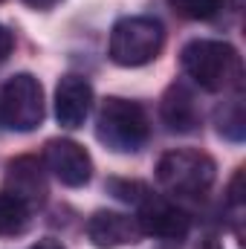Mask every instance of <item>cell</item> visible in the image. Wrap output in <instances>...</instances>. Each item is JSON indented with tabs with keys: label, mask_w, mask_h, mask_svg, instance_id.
<instances>
[{
	"label": "cell",
	"mask_w": 246,
	"mask_h": 249,
	"mask_svg": "<svg viewBox=\"0 0 246 249\" xmlns=\"http://www.w3.org/2000/svg\"><path fill=\"white\" fill-rule=\"evenodd\" d=\"M180 61H183L185 75L209 93H226L238 87L244 78L241 55L226 41H209V38L191 41L183 47Z\"/></svg>",
	"instance_id": "cell-1"
},
{
	"label": "cell",
	"mask_w": 246,
	"mask_h": 249,
	"mask_svg": "<svg viewBox=\"0 0 246 249\" xmlns=\"http://www.w3.org/2000/svg\"><path fill=\"white\" fill-rule=\"evenodd\" d=\"M151 133V122L142 105L119 96H107L96 116V139L113 154H136Z\"/></svg>",
	"instance_id": "cell-2"
},
{
	"label": "cell",
	"mask_w": 246,
	"mask_h": 249,
	"mask_svg": "<svg viewBox=\"0 0 246 249\" xmlns=\"http://www.w3.org/2000/svg\"><path fill=\"white\" fill-rule=\"evenodd\" d=\"M217 177V165L209 154L191 151V148H177L159 157L157 162V180L159 186L180 197H197L206 194Z\"/></svg>",
	"instance_id": "cell-3"
},
{
	"label": "cell",
	"mask_w": 246,
	"mask_h": 249,
	"mask_svg": "<svg viewBox=\"0 0 246 249\" xmlns=\"http://www.w3.org/2000/svg\"><path fill=\"white\" fill-rule=\"evenodd\" d=\"M165 44L162 23L154 18H122L110 32V61L119 67H145Z\"/></svg>",
	"instance_id": "cell-4"
},
{
	"label": "cell",
	"mask_w": 246,
	"mask_h": 249,
	"mask_svg": "<svg viewBox=\"0 0 246 249\" xmlns=\"http://www.w3.org/2000/svg\"><path fill=\"white\" fill-rule=\"evenodd\" d=\"M44 122V90L29 72L12 75L0 90V124L9 130H35Z\"/></svg>",
	"instance_id": "cell-5"
},
{
	"label": "cell",
	"mask_w": 246,
	"mask_h": 249,
	"mask_svg": "<svg viewBox=\"0 0 246 249\" xmlns=\"http://www.w3.org/2000/svg\"><path fill=\"white\" fill-rule=\"evenodd\" d=\"M136 206H139V217L136 220L142 226V235H151V238H159V241H168V244L185 241V235L191 229V217L180 206H174L171 200L157 197L151 191Z\"/></svg>",
	"instance_id": "cell-6"
},
{
	"label": "cell",
	"mask_w": 246,
	"mask_h": 249,
	"mask_svg": "<svg viewBox=\"0 0 246 249\" xmlns=\"http://www.w3.org/2000/svg\"><path fill=\"white\" fill-rule=\"evenodd\" d=\"M44 165L53 171L55 180L70 188H81L93 177V160L90 154L72 142V139H50L44 145Z\"/></svg>",
	"instance_id": "cell-7"
},
{
	"label": "cell",
	"mask_w": 246,
	"mask_h": 249,
	"mask_svg": "<svg viewBox=\"0 0 246 249\" xmlns=\"http://www.w3.org/2000/svg\"><path fill=\"white\" fill-rule=\"evenodd\" d=\"M87 238L96 249H119L136 244L142 238V226L130 214L102 209L87 220Z\"/></svg>",
	"instance_id": "cell-8"
},
{
	"label": "cell",
	"mask_w": 246,
	"mask_h": 249,
	"mask_svg": "<svg viewBox=\"0 0 246 249\" xmlns=\"http://www.w3.org/2000/svg\"><path fill=\"white\" fill-rule=\"evenodd\" d=\"M93 107V87L81 75H64L55 87V119L61 127H81Z\"/></svg>",
	"instance_id": "cell-9"
},
{
	"label": "cell",
	"mask_w": 246,
	"mask_h": 249,
	"mask_svg": "<svg viewBox=\"0 0 246 249\" xmlns=\"http://www.w3.org/2000/svg\"><path fill=\"white\" fill-rule=\"evenodd\" d=\"M6 194L23 200L29 209L41 206L47 200V180L44 168L35 157H18L6 168Z\"/></svg>",
	"instance_id": "cell-10"
},
{
	"label": "cell",
	"mask_w": 246,
	"mask_h": 249,
	"mask_svg": "<svg viewBox=\"0 0 246 249\" xmlns=\"http://www.w3.org/2000/svg\"><path fill=\"white\" fill-rule=\"evenodd\" d=\"M159 116H162V124L171 133H191V130H197V124H200V107H197L194 93L185 84H171L165 90V96H162Z\"/></svg>",
	"instance_id": "cell-11"
},
{
	"label": "cell",
	"mask_w": 246,
	"mask_h": 249,
	"mask_svg": "<svg viewBox=\"0 0 246 249\" xmlns=\"http://www.w3.org/2000/svg\"><path fill=\"white\" fill-rule=\"evenodd\" d=\"M29 214L32 209L12 197V194H0V238H15V235H23L26 226H29Z\"/></svg>",
	"instance_id": "cell-12"
},
{
	"label": "cell",
	"mask_w": 246,
	"mask_h": 249,
	"mask_svg": "<svg viewBox=\"0 0 246 249\" xmlns=\"http://www.w3.org/2000/svg\"><path fill=\"white\" fill-rule=\"evenodd\" d=\"M217 130H220V136H226V139H232V142H241V139H244L246 119H244V105H241V99H232L226 107L217 110Z\"/></svg>",
	"instance_id": "cell-13"
},
{
	"label": "cell",
	"mask_w": 246,
	"mask_h": 249,
	"mask_svg": "<svg viewBox=\"0 0 246 249\" xmlns=\"http://www.w3.org/2000/svg\"><path fill=\"white\" fill-rule=\"evenodd\" d=\"M226 0H168V6L185 20H211Z\"/></svg>",
	"instance_id": "cell-14"
},
{
	"label": "cell",
	"mask_w": 246,
	"mask_h": 249,
	"mask_svg": "<svg viewBox=\"0 0 246 249\" xmlns=\"http://www.w3.org/2000/svg\"><path fill=\"white\" fill-rule=\"evenodd\" d=\"M110 191L119 200H124V203H139L148 194V188L142 186V183H127V180H110Z\"/></svg>",
	"instance_id": "cell-15"
},
{
	"label": "cell",
	"mask_w": 246,
	"mask_h": 249,
	"mask_svg": "<svg viewBox=\"0 0 246 249\" xmlns=\"http://www.w3.org/2000/svg\"><path fill=\"white\" fill-rule=\"evenodd\" d=\"M12 47H15V35H12V29H9V26H3V23H0V61H6V58H9Z\"/></svg>",
	"instance_id": "cell-16"
},
{
	"label": "cell",
	"mask_w": 246,
	"mask_h": 249,
	"mask_svg": "<svg viewBox=\"0 0 246 249\" xmlns=\"http://www.w3.org/2000/svg\"><path fill=\"white\" fill-rule=\"evenodd\" d=\"M26 6H32V9H38V12H47V9H53V6H58L61 0H23Z\"/></svg>",
	"instance_id": "cell-17"
},
{
	"label": "cell",
	"mask_w": 246,
	"mask_h": 249,
	"mask_svg": "<svg viewBox=\"0 0 246 249\" xmlns=\"http://www.w3.org/2000/svg\"><path fill=\"white\" fill-rule=\"evenodd\" d=\"M197 249H223V247H220V241H217L214 235H203L200 244H197Z\"/></svg>",
	"instance_id": "cell-18"
},
{
	"label": "cell",
	"mask_w": 246,
	"mask_h": 249,
	"mask_svg": "<svg viewBox=\"0 0 246 249\" xmlns=\"http://www.w3.org/2000/svg\"><path fill=\"white\" fill-rule=\"evenodd\" d=\"M29 249H64L55 238H44V241H38V244H32Z\"/></svg>",
	"instance_id": "cell-19"
}]
</instances>
